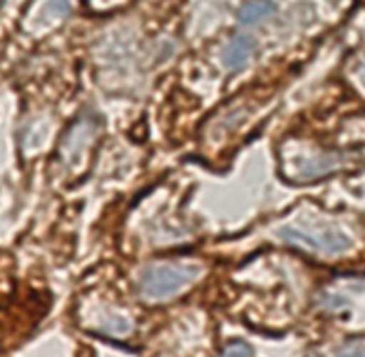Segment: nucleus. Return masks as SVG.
<instances>
[{
	"label": "nucleus",
	"instance_id": "nucleus-1",
	"mask_svg": "<svg viewBox=\"0 0 365 357\" xmlns=\"http://www.w3.org/2000/svg\"><path fill=\"white\" fill-rule=\"evenodd\" d=\"M199 272L195 266H152L141 274L139 291L145 300H165L195 283Z\"/></svg>",
	"mask_w": 365,
	"mask_h": 357
},
{
	"label": "nucleus",
	"instance_id": "nucleus-2",
	"mask_svg": "<svg viewBox=\"0 0 365 357\" xmlns=\"http://www.w3.org/2000/svg\"><path fill=\"white\" fill-rule=\"evenodd\" d=\"M282 238H287L293 244H302L321 253H344L351 248V238L344 236L342 231L334 229V227H317V231H310L308 227H287L280 231Z\"/></svg>",
	"mask_w": 365,
	"mask_h": 357
},
{
	"label": "nucleus",
	"instance_id": "nucleus-3",
	"mask_svg": "<svg viewBox=\"0 0 365 357\" xmlns=\"http://www.w3.org/2000/svg\"><path fill=\"white\" fill-rule=\"evenodd\" d=\"M344 156H336V154H321V156H310L302 163L299 171H297V180H312V178H321L329 171H336L338 167H342Z\"/></svg>",
	"mask_w": 365,
	"mask_h": 357
},
{
	"label": "nucleus",
	"instance_id": "nucleus-4",
	"mask_svg": "<svg viewBox=\"0 0 365 357\" xmlns=\"http://www.w3.org/2000/svg\"><path fill=\"white\" fill-rule=\"evenodd\" d=\"M252 54H255V41H252V36L240 34V36H235V39L227 45L222 60H225V66H227V69L237 71V69H242V66L252 58Z\"/></svg>",
	"mask_w": 365,
	"mask_h": 357
},
{
	"label": "nucleus",
	"instance_id": "nucleus-5",
	"mask_svg": "<svg viewBox=\"0 0 365 357\" xmlns=\"http://www.w3.org/2000/svg\"><path fill=\"white\" fill-rule=\"evenodd\" d=\"M274 13H276L274 2L257 0V2L246 4V6L240 11V21H242L244 26H255V24H259V21H263V19H269Z\"/></svg>",
	"mask_w": 365,
	"mask_h": 357
},
{
	"label": "nucleus",
	"instance_id": "nucleus-6",
	"mask_svg": "<svg viewBox=\"0 0 365 357\" xmlns=\"http://www.w3.org/2000/svg\"><path fill=\"white\" fill-rule=\"evenodd\" d=\"M338 357H365V338H353V341H349L338 351Z\"/></svg>",
	"mask_w": 365,
	"mask_h": 357
},
{
	"label": "nucleus",
	"instance_id": "nucleus-7",
	"mask_svg": "<svg viewBox=\"0 0 365 357\" xmlns=\"http://www.w3.org/2000/svg\"><path fill=\"white\" fill-rule=\"evenodd\" d=\"M220 357H252V349H250V345L233 343V345H229V347L222 351V356Z\"/></svg>",
	"mask_w": 365,
	"mask_h": 357
}]
</instances>
